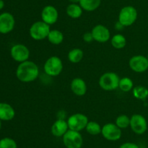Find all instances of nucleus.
<instances>
[{
    "mask_svg": "<svg viewBox=\"0 0 148 148\" xmlns=\"http://www.w3.org/2000/svg\"><path fill=\"white\" fill-rule=\"evenodd\" d=\"M39 75V68L36 62L27 60L20 63L16 70V76L23 83L36 81Z\"/></svg>",
    "mask_w": 148,
    "mask_h": 148,
    "instance_id": "nucleus-1",
    "label": "nucleus"
},
{
    "mask_svg": "<svg viewBox=\"0 0 148 148\" xmlns=\"http://www.w3.org/2000/svg\"><path fill=\"white\" fill-rule=\"evenodd\" d=\"M138 17L137 9L131 5L121 9L118 16V22L123 27H129L134 24Z\"/></svg>",
    "mask_w": 148,
    "mask_h": 148,
    "instance_id": "nucleus-2",
    "label": "nucleus"
},
{
    "mask_svg": "<svg viewBox=\"0 0 148 148\" xmlns=\"http://www.w3.org/2000/svg\"><path fill=\"white\" fill-rule=\"evenodd\" d=\"M119 81L120 78L118 74L114 72H106L100 77L98 84L104 91H110L119 88Z\"/></svg>",
    "mask_w": 148,
    "mask_h": 148,
    "instance_id": "nucleus-3",
    "label": "nucleus"
},
{
    "mask_svg": "<svg viewBox=\"0 0 148 148\" xmlns=\"http://www.w3.org/2000/svg\"><path fill=\"white\" fill-rule=\"evenodd\" d=\"M50 31V26L42 20L33 23L29 29L30 37L35 41H42L46 39Z\"/></svg>",
    "mask_w": 148,
    "mask_h": 148,
    "instance_id": "nucleus-4",
    "label": "nucleus"
},
{
    "mask_svg": "<svg viewBox=\"0 0 148 148\" xmlns=\"http://www.w3.org/2000/svg\"><path fill=\"white\" fill-rule=\"evenodd\" d=\"M43 70L46 74L49 76H58L63 71V62L59 57L51 56L45 62Z\"/></svg>",
    "mask_w": 148,
    "mask_h": 148,
    "instance_id": "nucleus-5",
    "label": "nucleus"
},
{
    "mask_svg": "<svg viewBox=\"0 0 148 148\" xmlns=\"http://www.w3.org/2000/svg\"><path fill=\"white\" fill-rule=\"evenodd\" d=\"M66 121H67L69 129L80 132L83 129H85L89 120L86 115L77 113L71 115L68 118Z\"/></svg>",
    "mask_w": 148,
    "mask_h": 148,
    "instance_id": "nucleus-6",
    "label": "nucleus"
},
{
    "mask_svg": "<svg viewBox=\"0 0 148 148\" xmlns=\"http://www.w3.org/2000/svg\"><path fill=\"white\" fill-rule=\"evenodd\" d=\"M62 139L66 148H81L83 145V138L80 132L70 129L62 136Z\"/></svg>",
    "mask_w": 148,
    "mask_h": 148,
    "instance_id": "nucleus-7",
    "label": "nucleus"
},
{
    "mask_svg": "<svg viewBox=\"0 0 148 148\" xmlns=\"http://www.w3.org/2000/svg\"><path fill=\"white\" fill-rule=\"evenodd\" d=\"M130 128L133 132L139 135L145 133L147 129V122L141 114H134L130 118Z\"/></svg>",
    "mask_w": 148,
    "mask_h": 148,
    "instance_id": "nucleus-8",
    "label": "nucleus"
},
{
    "mask_svg": "<svg viewBox=\"0 0 148 148\" xmlns=\"http://www.w3.org/2000/svg\"><path fill=\"white\" fill-rule=\"evenodd\" d=\"M101 134L106 139L111 142L117 141L121 137V129L115 123H108L102 126Z\"/></svg>",
    "mask_w": 148,
    "mask_h": 148,
    "instance_id": "nucleus-9",
    "label": "nucleus"
},
{
    "mask_svg": "<svg viewBox=\"0 0 148 148\" xmlns=\"http://www.w3.org/2000/svg\"><path fill=\"white\" fill-rule=\"evenodd\" d=\"M129 66L135 73L145 72L148 69V59L144 55H137L132 57L129 61Z\"/></svg>",
    "mask_w": 148,
    "mask_h": 148,
    "instance_id": "nucleus-10",
    "label": "nucleus"
},
{
    "mask_svg": "<svg viewBox=\"0 0 148 148\" xmlns=\"http://www.w3.org/2000/svg\"><path fill=\"white\" fill-rule=\"evenodd\" d=\"M11 57L14 60L20 63L28 60L30 57V50L24 44H14L10 50Z\"/></svg>",
    "mask_w": 148,
    "mask_h": 148,
    "instance_id": "nucleus-11",
    "label": "nucleus"
},
{
    "mask_svg": "<svg viewBox=\"0 0 148 148\" xmlns=\"http://www.w3.org/2000/svg\"><path fill=\"white\" fill-rule=\"evenodd\" d=\"M93 40L98 43H106L111 39V32L106 26L103 25H96L92 28V30Z\"/></svg>",
    "mask_w": 148,
    "mask_h": 148,
    "instance_id": "nucleus-12",
    "label": "nucleus"
},
{
    "mask_svg": "<svg viewBox=\"0 0 148 148\" xmlns=\"http://www.w3.org/2000/svg\"><path fill=\"white\" fill-rule=\"evenodd\" d=\"M41 20L46 24L51 26L55 24L59 19V12L52 5H46L41 11Z\"/></svg>",
    "mask_w": 148,
    "mask_h": 148,
    "instance_id": "nucleus-13",
    "label": "nucleus"
},
{
    "mask_svg": "<svg viewBox=\"0 0 148 148\" xmlns=\"http://www.w3.org/2000/svg\"><path fill=\"white\" fill-rule=\"evenodd\" d=\"M14 17L11 13L4 12L0 15V33H8L14 29Z\"/></svg>",
    "mask_w": 148,
    "mask_h": 148,
    "instance_id": "nucleus-14",
    "label": "nucleus"
},
{
    "mask_svg": "<svg viewBox=\"0 0 148 148\" xmlns=\"http://www.w3.org/2000/svg\"><path fill=\"white\" fill-rule=\"evenodd\" d=\"M70 88L73 94L77 96H79V97L85 95L87 92V89H88L85 80L79 78V77L75 78L72 80L70 84Z\"/></svg>",
    "mask_w": 148,
    "mask_h": 148,
    "instance_id": "nucleus-15",
    "label": "nucleus"
},
{
    "mask_svg": "<svg viewBox=\"0 0 148 148\" xmlns=\"http://www.w3.org/2000/svg\"><path fill=\"white\" fill-rule=\"evenodd\" d=\"M69 130L67 121L64 119H57L51 128V133L56 137H62Z\"/></svg>",
    "mask_w": 148,
    "mask_h": 148,
    "instance_id": "nucleus-16",
    "label": "nucleus"
},
{
    "mask_svg": "<svg viewBox=\"0 0 148 148\" xmlns=\"http://www.w3.org/2000/svg\"><path fill=\"white\" fill-rule=\"evenodd\" d=\"M15 115V111L10 104L5 102H0V120H11Z\"/></svg>",
    "mask_w": 148,
    "mask_h": 148,
    "instance_id": "nucleus-17",
    "label": "nucleus"
},
{
    "mask_svg": "<svg viewBox=\"0 0 148 148\" xmlns=\"http://www.w3.org/2000/svg\"><path fill=\"white\" fill-rule=\"evenodd\" d=\"M82 10L79 4H72L70 3L69 5L66 7V13L69 17L72 19H78L82 16Z\"/></svg>",
    "mask_w": 148,
    "mask_h": 148,
    "instance_id": "nucleus-18",
    "label": "nucleus"
},
{
    "mask_svg": "<svg viewBox=\"0 0 148 148\" xmlns=\"http://www.w3.org/2000/svg\"><path fill=\"white\" fill-rule=\"evenodd\" d=\"M101 4V0H80L79 4L82 10L87 12L96 10Z\"/></svg>",
    "mask_w": 148,
    "mask_h": 148,
    "instance_id": "nucleus-19",
    "label": "nucleus"
},
{
    "mask_svg": "<svg viewBox=\"0 0 148 148\" xmlns=\"http://www.w3.org/2000/svg\"><path fill=\"white\" fill-rule=\"evenodd\" d=\"M47 39L52 44L59 45L63 42L64 34L60 30L53 29V30H51V31L49 32Z\"/></svg>",
    "mask_w": 148,
    "mask_h": 148,
    "instance_id": "nucleus-20",
    "label": "nucleus"
},
{
    "mask_svg": "<svg viewBox=\"0 0 148 148\" xmlns=\"http://www.w3.org/2000/svg\"><path fill=\"white\" fill-rule=\"evenodd\" d=\"M68 59L70 62L74 64L79 63L84 57V52L79 48H74L71 49L68 53Z\"/></svg>",
    "mask_w": 148,
    "mask_h": 148,
    "instance_id": "nucleus-21",
    "label": "nucleus"
},
{
    "mask_svg": "<svg viewBox=\"0 0 148 148\" xmlns=\"http://www.w3.org/2000/svg\"><path fill=\"white\" fill-rule=\"evenodd\" d=\"M111 44L115 49H121L127 45V39L121 33H117L111 39Z\"/></svg>",
    "mask_w": 148,
    "mask_h": 148,
    "instance_id": "nucleus-22",
    "label": "nucleus"
},
{
    "mask_svg": "<svg viewBox=\"0 0 148 148\" xmlns=\"http://www.w3.org/2000/svg\"><path fill=\"white\" fill-rule=\"evenodd\" d=\"M133 96L140 100H145L148 97V89L142 85L134 86L132 89Z\"/></svg>",
    "mask_w": 148,
    "mask_h": 148,
    "instance_id": "nucleus-23",
    "label": "nucleus"
},
{
    "mask_svg": "<svg viewBox=\"0 0 148 148\" xmlns=\"http://www.w3.org/2000/svg\"><path fill=\"white\" fill-rule=\"evenodd\" d=\"M119 88L124 92H129L134 88V83L132 80L129 77H124L120 78Z\"/></svg>",
    "mask_w": 148,
    "mask_h": 148,
    "instance_id": "nucleus-24",
    "label": "nucleus"
},
{
    "mask_svg": "<svg viewBox=\"0 0 148 148\" xmlns=\"http://www.w3.org/2000/svg\"><path fill=\"white\" fill-rule=\"evenodd\" d=\"M85 130L88 132L89 134L93 135H98L101 133V131H102V127H101V125L98 123V122H95L92 120V121H89L87 124L86 128H85Z\"/></svg>",
    "mask_w": 148,
    "mask_h": 148,
    "instance_id": "nucleus-25",
    "label": "nucleus"
},
{
    "mask_svg": "<svg viewBox=\"0 0 148 148\" xmlns=\"http://www.w3.org/2000/svg\"><path fill=\"white\" fill-rule=\"evenodd\" d=\"M115 124L121 129H126L130 125V118L127 115H120L116 119Z\"/></svg>",
    "mask_w": 148,
    "mask_h": 148,
    "instance_id": "nucleus-26",
    "label": "nucleus"
},
{
    "mask_svg": "<svg viewBox=\"0 0 148 148\" xmlns=\"http://www.w3.org/2000/svg\"><path fill=\"white\" fill-rule=\"evenodd\" d=\"M0 148H17V145L13 139L5 137L0 140Z\"/></svg>",
    "mask_w": 148,
    "mask_h": 148,
    "instance_id": "nucleus-27",
    "label": "nucleus"
},
{
    "mask_svg": "<svg viewBox=\"0 0 148 148\" xmlns=\"http://www.w3.org/2000/svg\"><path fill=\"white\" fill-rule=\"evenodd\" d=\"M82 39H83L84 41L87 42V43H90V42L94 41L91 31L90 32H86V33H84L83 36H82Z\"/></svg>",
    "mask_w": 148,
    "mask_h": 148,
    "instance_id": "nucleus-28",
    "label": "nucleus"
},
{
    "mask_svg": "<svg viewBox=\"0 0 148 148\" xmlns=\"http://www.w3.org/2000/svg\"><path fill=\"white\" fill-rule=\"evenodd\" d=\"M119 148H140L138 145L133 142H125L120 145Z\"/></svg>",
    "mask_w": 148,
    "mask_h": 148,
    "instance_id": "nucleus-29",
    "label": "nucleus"
},
{
    "mask_svg": "<svg viewBox=\"0 0 148 148\" xmlns=\"http://www.w3.org/2000/svg\"><path fill=\"white\" fill-rule=\"evenodd\" d=\"M4 7V2L3 0H0V10H2Z\"/></svg>",
    "mask_w": 148,
    "mask_h": 148,
    "instance_id": "nucleus-30",
    "label": "nucleus"
},
{
    "mask_svg": "<svg viewBox=\"0 0 148 148\" xmlns=\"http://www.w3.org/2000/svg\"><path fill=\"white\" fill-rule=\"evenodd\" d=\"M69 1H70V3H72V4H79L80 0H69Z\"/></svg>",
    "mask_w": 148,
    "mask_h": 148,
    "instance_id": "nucleus-31",
    "label": "nucleus"
},
{
    "mask_svg": "<svg viewBox=\"0 0 148 148\" xmlns=\"http://www.w3.org/2000/svg\"><path fill=\"white\" fill-rule=\"evenodd\" d=\"M1 120H0V129H1Z\"/></svg>",
    "mask_w": 148,
    "mask_h": 148,
    "instance_id": "nucleus-32",
    "label": "nucleus"
},
{
    "mask_svg": "<svg viewBox=\"0 0 148 148\" xmlns=\"http://www.w3.org/2000/svg\"><path fill=\"white\" fill-rule=\"evenodd\" d=\"M147 59H148V55H147Z\"/></svg>",
    "mask_w": 148,
    "mask_h": 148,
    "instance_id": "nucleus-33",
    "label": "nucleus"
}]
</instances>
